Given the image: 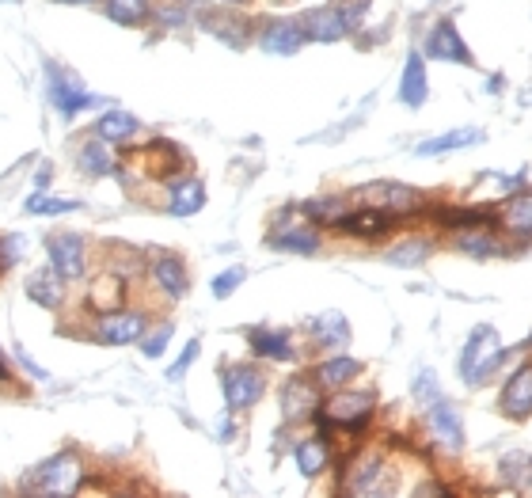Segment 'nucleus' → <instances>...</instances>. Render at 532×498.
<instances>
[{
  "mask_svg": "<svg viewBox=\"0 0 532 498\" xmlns=\"http://www.w3.org/2000/svg\"><path fill=\"white\" fill-rule=\"evenodd\" d=\"M506 358V350H502V339H498V331L491 324H479L468 335V343H464V354H460V377L468 384H479L487 381L494 369L502 365Z\"/></svg>",
  "mask_w": 532,
  "mask_h": 498,
  "instance_id": "1",
  "label": "nucleus"
},
{
  "mask_svg": "<svg viewBox=\"0 0 532 498\" xmlns=\"http://www.w3.org/2000/svg\"><path fill=\"white\" fill-rule=\"evenodd\" d=\"M80 483H84V464L73 449H65L57 457L42 460L27 476V491H35V495H73V491H80Z\"/></svg>",
  "mask_w": 532,
  "mask_h": 498,
  "instance_id": "2",
  "label": "nucleus"
},
{
  "mask_svg": "<svg viewBox=\"0 0 532 498\" xmlns=\"http://www.w3.org/2000/svg\"><path fill=\"white\" fill-rule=\"evenodd\" d=\"M46 77H50V103H54V111L61 118H76L80 111H88V107H95V103H103V99L92 96L69 69H61L57 61H46Z\"/></svg>",
  "mask_w": 532,
  "mask_h": 498,
  "instance_id": "3",
  "label": "nucleus"
},
{
  "mask_svg": "<svg viewBox=\"0 0 532 498\" xmlns=\"http://www.w3.org/2000/svg\"><path fill=\"white\" fill-rule=\"evenodd\" d=\"M373 407H377V396H373V392H339V388H335V396L327 400L323 411H316V419L346 426V430H361V426L369 422V415H373Z\"/></svg>",
  "mask_w": 532,
  "mask_h": 498,
  "instance_id": "4",
  "label": "nucleus"
},
{
  "mask_svg": "<svg viewBox=\"0 0 532 498\" xmlns=\"http://www.w3.org/2000/svg\"><path fill=\"white\" fill-rule=\"evenodd\" d=\"M221 392H225V403L232 411H244V407H255V403L263 400L266 381L263 373L251 369V365H228L225 373H221Z\"/></svg>",
  "mask_w": 532,
  "mask_h": 498,
  "instance_id": "5",
  "label": "nucleus"
},
{
  "mask_svg": "<svg viewBox=\"0 0 532 498\" xmlns=\"http://www.w3.org/2000/svg\"><path fill=\"white\" fill-rule=\"evenodd\" d=\"M46 248H50V267L61 274V282L84 278V270H88V244H84V236L57 232V236H50Z\"/></svg>",
  "mask_w": 532,
  "mask_h": 498,
  "instance_id": "6",
  "label": "nucleus"
},
{
  "mask_svg": "<svg viewBox=\"0 0 532 498\" xmlns=\"http://www.w3.org/2000/svg\"><path fill=\"white\" fill-rule=\"evenodd\" d=\"M358 198H369V206L396 213V217L422 210V191L407 187V183H388V179H380V183H369V187H358Z\"/></svg>",
  "mask_w": 532,
  "mask_h": 498,
  "instance_id": "7",
  "label": "nucleus"
},
{
  "mask_svg": "<svg viewBox=\"0 0 532 498\" xmlns=\"http://www.w3.org/2000/svg\"><path fill=\"white\" fill-rule=\"evenodd\" d=\"M430 58L437 61H453V65H475L472 50H468V42L460 39V31H456L453 20H437L430 27V35H426V46H422Z\"/></svg>",
  "mask_w": 532,
  "mask_h": 498,
  "instance_id": "8",
  "label": "nucleus"
},
{
  "mask_svg": "<svg viewBox=\"0 0 532 498\" xmlns=\"http://www.w3.org/2000/svg\"><path fill=\"white\" fill-rule=\"evenodd\" d=\"M95 335H99V343H107V346H130L145 335V316H141V312H122V308H111V312H103V316H99Z\"/></svg>",
  "mask_w": 532,
  "mask_h": 498,
  "instance_id": "9",
  "label": "nucleus"
},
{
  "mask_svg": "<svg viewBox=\"0 0 532 498\" xmlns=\"http://www.w3.org/2000/svg\"><path fill=\"white\" fill-rule=\"evenodd\" d=\"M396 221H399L396 213L377 210V206H365V210L342 213L339 221H335V229L346 232V236H358V240H377V236L396 229Z\"/></svg>",
  "mask_w": 532,
  "mask_h": 498,
  "instance_id": "10",
  "label": "nucleus"
},
{
  "mask_svg": "<svg viewBox=\"0 0 532 498\" xmlns=\"http://www.w3.org/2000/svg\"><path fill=\"white\" fill-rule=\"evenodd\" d=\"M301 27L312 42H342L350 31H354V23L346 20L342 8H316V12L304 16Z\"/></svg>",
  "mask_w": 532,
  "mask_h": 498,
  "instance_id": "11",
  "label": "nucleus"
},
{
  "mask_svg": "<svg viewBox=\"0 0 532 498\" xmlns=\"http://www.w3.org/2000/svg\"><path fill=\"white\" fill-rule=\"evenodd\" d=\"M502 415L513 422H525L532 415V365H521L502 388Z\"/></svg>",
  "mask_w": 532,
  "mask_h": 498,
  "instance_id": "12",
  "label": "nucleus"
},
{
  "mask_svg": "<svg viewBox=\"0 0 532 498\" xmlns=\"http://www.w3.org/2000/svg\"><path fill=\"white\" fill-rule=\"evenodd\" d=\"M426 422L437 434V441H445L449 449H460L464 445V422L456 415V407L445 396H437L434 403H426Z\"/></svg>",
  "mask_w": 532,
  "mask_h": 498,
  "instance_id": "13",
  "label": "nucleus"
},
{
  "mask_svg": "<svg viewBox=\"0 0 532 498\" xmlns=\"http://www.w3.org/2000/svg\"><path fill=\"white\" fill-rule=\"evenodd\" d=\"M320 411V400H316V388L304 381V377H293L285 381L282 388V415L289 422H301V419H316Z\"/></svg>",
  "mask_w": 532,
  "mask_h": 498,
  "instance_id": "14",
  "label": "nucleus"
},
{
  "mask_svg": "<svg viewBox=\"0 0 532 498\" xmlns=\"http://www.w3.org/2000/svg\"><path fill=\"white\" fill-rule=\"evenodd\" d=\"M304 42H308V35H304V27L297 20L266 23V31L259 35V46L266 54H297Z\"/></svg>",
  "mask_w": 532,
  "mask_h": 498,
  "instance_id": "15",
  "label": "nucleus"
},
{
  "mask_svg": "<svg viewBox=\"0 0 532 498\" xmlns=\"http://www.w3.org/2000/svg\"><path fill=\"white\" fill-rule=\"evenodd\" d=\"M430 96V80H426V61L422 54H407L403 61V80H399V103H407V107H422Z\"/></svg>",
  "mask_w": 532,
  "mask_h": 498,
  "instance_id": "16",
  "label": "nucleus"
},
{
  "mask_svg": "<svg viewBox=\"0 0 532 498\" xmlns=\"http://www.w3.org/2000/svg\"><path fill=\"white\" fill-rule=\"evenodd\" d=\"M152 278H156V286L164 289L171 301L187 297L190 278H187V267H183L179 255H156V259H152Z\"/></svg>",
  "mask_w": 532,
  "mask_h": 498,
  "instance_id": "17",
  "label": "nucleus"
},
{
  "mask_svg": "<svg viewBox=\"0 0 532 498\" xmlns=\"http://www.w3.org/2000/svg\"><path fill=\"white\" fill-rule=\"evenodd\" d=\"M498 221H502V229L510 232V236L532 240V191H517L513 198H506Z\"/></svg>",
  "mask_w": 532,
  "mask_h": 498,
  "instance_id": "18",
  "label": "nucleus"
},
{
  "mask_svg": "<svg viewBox=\"0 0 532 498\" xmlns=\"http://www.w3.org/2000/svg\"><path fill=\"white\" fill-rule=\"evenodd\" d=\"M483 141H487L483 130H475V126H460V130H449V134L422 141L415 153L418 156H445V153H456V149H468V145H483Z\"/></svg>",
  "mask_w": 532,
  "mask_h": 498,
  "instance_id": "19",
  "label": "nucleus"
},
{
  "mask_svg": "<svg viewBox=\"0 0 532 498\" xmlns=\"http://www.w3.org/2000/svg\"><path fill=\"white\" fill-rule=\"evenodd\" d=\"M202 206H206V187H202L198 179H179V183H171L168 213H175V217H194V213H202Z\"/></svg>",
  "mask_w": 532,
  "mask_h": 498,
  "instance_id": "20",
  "label": "nucleus"
},
{
  "mask_svg": "<svg viewBox=\"0 0 532 498\" xmlns=\"http://www.w3.org/2000/svg\"><path fill=\"white\" fill-rule=\"evenodd\" d=\"M247 343H251V350H255L259 358H274V362H289V358H293V346H289V335H285V331L255 327V331L247 335Z\"/></svg>",
  "mask_w": 532,
  "mask_h": 498,
  "instance_id": "21",
  "label": "nucleus"
},
{
  "mask_svg": "<svg viewBox=\"0 0 532 498\" xmlns=\"http://www.w3.org/2000/svg\"><path fill=\"white\" fill-rule=\"evenodd\" d=\"M95 134L103 137L107 145H122V141H130L137 134V118L130 111H122V107H114V111H107V115L95 122Z\"/></svg>",
  "mask_w": 532,
  "mask_h": 498,
  "instance_id": "22",
  "label": "nucleus"
},
{
  "mask_svg": "<svg viewBox=\"0 0 532 498\" xmlns=\"http://www.w3.org/2000/svg\"><path fill=\"white\" fill-rule=\"evenodd\" d=\"M266 248L293 251V255H316L320 236H316V229H282L274 232V236H266Z\"/></svg>",
  "mask_w": 532,
  "mask_h": 498,
  "instance_id": "23",
  "label": "nucleus"
},
{
  "mask_svg": "<svg viewBox=\"0 0 532 498\" xmlns=\"http://www.w3.org/2000/svg\"><path fill=\"white\" fill-rule=\"evenodd\" d=\"M312 335H316V343L320 346L339 350V346L350 343V324H346V316H342V312H323V316L312 320Z\"/></svg>",
  "mask_w": 532,
  "mask_h": 498,
  "instance_id": "24",
  "label": "nucleus"
},
{
  "mask_svg": "<svg viewBox=\"0 0 532 498\" xmlns=\"http://www.w3.org/2000/svg\"><path fill=\"white\" fill-rule=\"evenodd\" d=\"M361 373V362L358 358H346V354H335V358H327V362L316 369V381L323 384V388H342V384H350L354 377Z\"/></svg>",
  "mask_w": 532,
  "mask_h": 498,
  "instance_id": "25",
  "label": "nucleus"
},
{
  "mask_svg": "<svg viewBox=\"0 0 532 498\" xmlns=\"http://www.w3.org/2000/svg\"><path fill=\"white\" fill-rule=\"evenodd\" d=\"M293 457H297V468H301L304 479H316V476H323L331 453H327V441L323 438H308V441H297Z\"/></svg>",
  "mask_w": 532,
  "mask_h": 498,
  "instance_id": "26",
  "label": "nucleus"
},
{
  "mask_svg": "<svg viewBox=\"0 0 532 498\" xmlns=\"http://www.w3.org/2000/svg\"><path fill=\"white\" fill-rule=\"evenodd\" d=\"M27 297L42 308H57L61 305V274L54 267L50 270H35L31 282H27Z\"/></svg>",
  "mask_w": 532,
  "mask_h": 498,
  "instance_id": "27",
  "label": "nucleus"
},
{
  "mask_svg": "<svg viewBox=\"0 0 532 498\" xmlns=\"http://www.w3.org/2000/svg\"><path fill=\"white\" fill-rule=\"evenodd\" d=\"M456 248L468 251L472 259H491V255H498V240L487 232V225H475V229H460Z\"/></svg>",
  "mask_w": 532,
  "mask_h": 498,
  "instance_id": "28",
  "label": "nucleus"
},
{
  "mask_svg": "<svg viewBox=\"0 0 532 498\" xmlns=\"http://www.w3.org/2000/svg\"><path fill=\"white\" fill-rule=\"evenodd\" d=\"M122 297H126V282H122L118 274H103V278H99V282L92 286L88 305H95L99 312H111V308L122 305Z\"/></svg>",
  "mask_w": 532,
  "mask_h": 498,
  "instance_id": "29",
  "label": "nucleus"
},
{
  "mask_svg": "<svg viewBox=\"0 0 532 498\" xmlns=\"http://www.w3.org/2000/svg\"><path fill=\"white\" fill-rule=\"evenodd\" d=\"M145 156H149V175H175L183 168V153L171 141H152Z\"/></svg>",
  "mask_w": 532,
  "mask_h": 498,
  "instance_id": "30",
  "label": "nucleus"
},
{
  "mask_svg": "<svg viewBox=\"0 0 532 498\" xmlns=\"http://www.w3.org/2000/svg\"><path fill=\"white\" fill-rule=\"evenodd\" d=\"M76 164H80V172L84 175H107V172H114V160H111V153H107V141L99 137V141H88L84 149H80V156H76Z\"/></svg>",
  "mask_w": 532,
  "mask_h": 498,
  "instance_id": "31",
  "label": "nucleus"
},
{
  "mask_svg": "<svg viewBox=\"0 0 532 498\" xmlns=\"http://www.w3.org/2000/svg\"><path fill=\"white\" fill-rule=\"evenodd\" d=\"M23 210L35 213V217H57V213L80 210V202H76V198H54V194H31V198L23 202Z\"/></svg>",
  "mask_w": 532,
  "mask_h": 498,
  "instance_id": "32",
  "label": "nucleus"
},
{
  "mask_svg": "<svg viewBox=\"0 0 532 498\" xmlns=\"http://www.w3.org/2000/svg\"><path fill=\"white\" fill-rule=\"evenodd\" d=\"M430 244L426 240H403V244H396V248L388 251L384 259L392 263V267H418V263H426L430 259Z\"/></svg>",
  "mask_w": 532,
  "mask_h": 498,
  "instance_id": "33",
  "label": "nucleus"
},
{
  "mask_svg": "<svg viewBox=\"0 0 532 498\" xmlns=\"http://www.w3.org/2000/svg\"><path fill=\"white\" fill-rule=\"evenodd\" d=\"M149 16V0H107V20L133 27V23H145Z\"/></svg>",
  "mask_w": 532,
  "mask_h": 498,
  "instance_id": "34",
  "label": "nucleus"
},
{
  "mask_svg": "<svg viewBox=\"0 0 532 498\" xmlns=\"http://www.w3.org/2000/svg\"><path fill=\"white\" fill-rule=\"evenodd\" d=\"M304 217H312L316 225H335L342 213H346V202L342 198H312L301 206Z\"/></svg>",
  "mask_w": 532,
  "mask_h": 498,
  "instance_id": "35",
  "label": "nucleus"
},
{
  "mask_svg": "<svg viewBox=\"0 0 532 498\" xmlns=\"http://www.w3.org/2000/svg\"><path fill=\"white\" fill-rule=\"evenodd\" d=\"M441 225L449 229H475V225H491L494 213L491 210H441L437 213Z\"/></svg>",
  "mask_w": 532,
  "mask_h": 498,
  "instance_id": "36",
  "label": "nucleus"
},
{
  "mask_svg": "<svg viewBox=\"0 0 532 498\" xmlns=\"http://www.w3.org/2000/svg\"><path fill=\"white\" fill-rule=\"evenodd\" d=\"M244 278H247V270L244 267H228V270H221V274H217V278H213V297H221V301H225V297H232V293H236V289L244 286Z\"/></svg>",
  "mask_w": 532,
  "mask_h": 498,
  "instance_id": "37",
  "label": "nucleus"
},
{
  "mask_svg": "<svg viewBox=\"0 0 532 498\" xmlns=\"http://www.w3.org/2000/svg\"><path fill=\"white\" fill-rule=\"evenodd\" d=\"M171 335H175V327L171 324H160L152 335H145V343H141V354L149 358V362H156V358H164V350H168Z\"/></svg>",
  "mask_w": 532,
  "mask_h": 498,
  "instance_id": "38",
  "label": "nucleus"
},
{
  "mask_svg": "<svg viewBox=\"0 0 532 498\" xmlns=\"http://www.w3.org/2000/svg\"><path fill=\"white\" fill-rule=\"evenodd\" d=\"M437 396H441V381H437V373L434 369H422L415 377V400L426 407V403H434Z\"/></svg>",
  "mask_w": 532,
  "mask_h": 498,
  "instance_id": "39",
  "label": "nucleus"
},
{
  "mask_svg": "<svg viewBox=\"0 0 532 498\" xmlns=\"http://www.w3.org/2000/svg\"><path fill=\"white\" fill-rule=\"evenodd\" d=\"M198 350H202V343H198V339H190V343H187V350H183V358H179V362H175V365H171V369H168V377H171V381H179V377L187 373V369H190V362L198 358Z\"/></svg>",
  "mask_w": 532,
  "mask_h": 498,
  "instance_id": "40",
  "label": "nucleus"
},
{
  "mask_svg": "<svg viewBox=\"0 0 532 498\" xmlns=\"http://www.w3.org/2000/svg\"><path fill=\"white\" fill-rule=\"evenodd\" d=\"M160 20L171 23V27H179V23L187 20V12H183V8H160Z\"/></svg>",
  "mask_w": 532,
  "mask_h": 498,
  "instance_id": "41",
  "label": "nucleus"
},
{
  "mask_svg": "<svg viewBox=\"0 0 532 498\" xmlns=\"http://www.w3.org/2000/svg\"><path fill=\"white\" fill-rule=\"evenodd\" d=\"M487 92H491V96H502V92H506V77H502V73H494V77L487 80Z\"/></svg>",
  "mask_w": 532,
  "mask_h": 498,
  "instance_id": "42",
  "label": "nucleus"
},
{
  "mask_svg": "<svg viewBox=\"0 0 532 498\" xmlns=\"http://www.w3.org/2000/svg\"><path fill=\"white\" fill-rule=\"evenodd\" d=\"M0 381H4V384H12V369L4 365V354H0Z\"/></svg>",
  "mask_w": 532,
  "mask_h": 498,
  "instance_id": "43",
  "label": "nucleus"
},
{
  "mask_svg": "<svg viewBox=\"0 0 532 498\" xmlns=\"http://www.w3.org/2000/svg\"><path fill=\"white\" fill-rule=\"evenodd\" d=\"M61 4H88V0H61Z\"/></svg>",
  "mask_w": 532,
  "mask_h": 498,
  "instance_id": "44",
  "label": "nucleus"
},
{
  "mask_svg": "<svg viewBox=\"0 0 532 498\" xmlns=\"http://www.w3.org/2000/svg\"><path fill=\"white\" fill-rule=\"evenodd\" d=\"M225 4H244V0H225Z\"/></svg>",
  "mask_w": 532,
  "mask_h": 498,
  "instance_id": "45",
  "label": "nucleus"
}]
</instances>
